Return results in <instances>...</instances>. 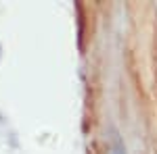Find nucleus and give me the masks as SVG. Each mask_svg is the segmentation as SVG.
<instances>
[{
  "mask_svg": "<svg viewBox=\"0 0 157 154\" xmlns=\"http://www.w3.org/2000/svg\"><path fill=\"white\" fill-rule=\"evenodd\" d=\"M111 154H124V152H121V150H117V148H113V150H111Z\"/></svg>",
  "mask_w": 157,
  "mask_h": 154,
  "instance_id": "f257e3e1",
  "label": "nucleus"
}]
</instances>
